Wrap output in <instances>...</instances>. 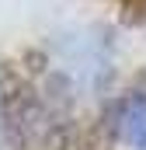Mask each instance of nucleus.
I'll list each match as a JSON object with an SVG mask.
<instances>
[{"label": "nucleus", "instance_id": "f257e3e1", "mask_svg": "<svg viewBox=\"0 0 146 150\" xmlns=\"http://www.w3.org/2000/svg\"><path fill=\"white\" fill-rule=\"evenodd\" d=\"M115 126H118L122 140L132 150H146V98L143 94H132V98H125L118 105Z\"/></svg>", "mask_w": 146, "mask_h": 150}]
</instances>
